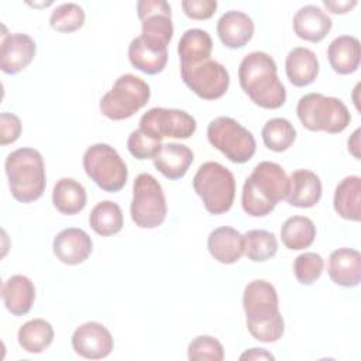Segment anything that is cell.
Listing matches in <instances>:
<instances>
[{
	"label": "cell",
	"mask_w": 361,
	"mask_h": 361,
	"mask_svg": "<svg viewBox=\"0 0 361 361\" xmlns=\"http://www.w3.org/2000/svg\"><path fill=\"white\" fill-rule=\"evenodd\" d=\"M243 307L250 334L261 343H275L285 331V322L279 312L275 286L264 279L247 283L243 293Z\"/></svg>",
	"instance_id": "1"
},
{
	"label": "cell",
	"mask_w": 361,
	"mask_h": 361,
	"mask_svg": "<svg viewBox=\"0 0 361 361\" xmlns=\"http://www.w3.org/2000/svg\"><path fill=\"white\" fill-rule=\"evenodd\" d=\"M238 82L244 93L262 109L275 110L286 102V89L278 78L276 63L262 51L250 52L241 59Z\"/></svg>",
	"instance_id": "2"
},
{
	"label": "cell",
	"mask_w": 361,
	"mask_h": 361,
	"mask_svg": "<svg viewBox=\"0 0 361 361\" xmlns=\"http://www.w3.org/2000/svg\"><path fill=\"white\" fill-rule=\"evenodd\" d=\"M288 186L289 178L279 164L271 161L257 164L243 186V210L252 217L268 216L286 197Z\"/></svg>",
	"instance_id": "3"
},
{
	"label": "cell",
	"mask_w": 361,
	"mask_h": 361,
	"mask_svg": "<svg viewBox=\"0 0 361 361\" xmlns=\"http://www.w3.org/2000/svg\"><path fill=\"white\" fill-rule=\"evenodd\" d=\"M8 188L13 197L21 203L38 200L47 186L44 158L39 151L28 147L7 155L4 162Z\"/></svg>",
	"instance_id": "4"
},
{
	"label": "cell",
	"mask_w": 361,
	"mask_h": 361,
	"mask_svg": "<svg viewBox=\"0 0 361 361\" xmlns=\"http://www.w3.org/2000/svg\"><path fill=\"white\" fill-rule=\"evenodd\" d=\"M296 114L306 130L324 131L329 134L344 131L351 121V114L340 99L316 92L307 93L299 99Z\"/></svg>",
	"instance_id": "5"
},
{
	"label": "cell",
	"mask_w": 361,
	"mask_h": 361,
	"mask_svg": "<svg viewBox=\"0 0 361 361\" xmlns=\"http://www.w3.org/2000/svg\"><path fill=\"white\" fill-rule=\"evenodd\" d=\"M192 185L210 214H223L231 209L235 197V179L231 171L221 164L213 161L202 164Z\"/></svg>",
	"instance_id": "6"
},
{
	"label": "cell",
	"mask_w": 361,
	"mask_h": 361,
	"mask_svg": "<svg viewBox=\"0 0 361 361\" xmlns=\"http://www.w3.org/2000/svg\"><path fill=\"white\" fill-rule=\"evenodd\" d=\"M149 85L141 78L126 73L117 78L113 87L100 99V113L109 120H126L140 111L149 100Z\"/></svg>",
	"instance_id": "7"
},
{
	"label": "cell",
	"mask_w": 361,
	"mask_h": 361,
	"mask_svg": "<svg viewBox=\"0 0 361 361\" xmlns=\"http://www.w3.org/2000/svg\"><path fill=\"white\" fill-rule=\"evenodd\" d=\"M86 175L104 192H118L124 188L128 169L116 148L97 142L90 145L82 158Z\"/></svg>",
	"instance_id": "8"
},
{
	"label": "cell",
	"mask_w": 361,
	"mask_h": 361,
	"mask_svg": "<svg viewBox=\"0 0 361 361\" xmlns=\"http://www.w3.org/2000/svg\"><path fill=\"white\" fill-rule=\"evenodd\" d=\"M206 134L212 147L234 164H245L255 154L257 142L252 133L233 117H216L209 123Z\"/></svg>",
	"instance_id": "9"
},
{
	"label": "cell",
	"mask_w": 361,
	"mask_h": 361,
	"mask_svg": "<svg viewBox=\"0 0 361 361\" xmlns=\"http://www.w3.org/2000/svg\"><path fill=\"white\" fill-rule=\"evenodd\" d=\"M130 213L140 228H157L165 221L168 213L165 193L151 173H140L134 179Z\"/></svg>",
	"instance_id": "10"
},
{
	"label": "cell",
	"mask_w": 361,
	"mask_h": 361,
	"mask_svg": "<svg viewBox=\"0 0 361 361\" xmlns=\"http://www.w3.org/2000/svg\"><path fill=\"white\" fill-rule=\"evenodd\" d=\"M196 120L179 109L152 107L140 118V130L148 137L162 141L164 138L186 140L196 131Z\"/></svg>",
	"instance_id": "11"
},
{
	"label": "cell",
	"mask_w": 361,
	"mask_h": 361,
	"mask_svg": "<svg viewBox=\"0 0 361 361\" xmlns=\"http://www.w3.org/2000/svg\"><path fill=\"white\" fill-rule=\"evenodd\" d=\"M183 83L200 99L216 100L226 94L230 86L228 71L220 62L209 58L193 65L180 66Z\"/></svg>",
	"instance_id": "12"
},
{
	"label": "cell",
	"mask_w": 361,
	"mask_h": 361,
	"mask_svg": "<svg viewBox=\"0 0 361 361\" xmlns=\"http://www.w3.org/2000/svg\"><path fill=\"white\" fill-rule=\"evenodd\" d=\"M137 14L141 21V34L144 42L168 49V44L173 37L172 11L165 0H140L137 3Z\"/></svg>",
	"instance_id": "13"
},
{
	"label": "cell",
	"mask_w": 361,
	"mask_h": 361,
	"mask_svg": "<svg viewBox=\"0 0 361 361\" xmlns=\"http://www.w3.org/2000/svg\"><path fill=\"white\" fill-rule=\"evenodd\" d=\"M71 341L75 353L87 360L106 358L114 348L111 333L99 322H86L76 327Z\"/></svg>",
	"instance_id": "14"
},
{
	"label": "cell",
	"mask_w": 361,
	"mask_h": 361,
	"mask_svg": "<svg viewBox=\"0 0 361 361\" xmlns=\"http://www.w3.org/2000/svg\"><path fill=\"white\" fill-rule=\"evenodd\" d=\"M35 51V41L28 34H4L0 51L1 71L7 75H17L32 62Z\"/></svg>",
	"instance_id": "15"
},
{
	"label": "cell",
	"mask_w": 361,
	"mask_h": 361,
	"mask_svg": "<svg viewBox=\"0 0 361 361\" xmlns=\"http://www.w3.org/2000/svg\"><path fill=\"white\" fill-rule=\"evenodd\" d=\"M52 250L61 262L66 265H79L90 257L93 241L85 230L69 227L61 230L55 235Z\"/></svg>",
	"instance_id": "16"
},
{
	"label": "cell",
	"mask_w": 361,
	"mask_h": 361,
	"mask_svg": "<svg viewBox=\"0 0 361 361\" xmlns=\"http://www.w3.org/2000/svg\"><path fill=\"white\" fill-rule=\"evenodd\" d=\"M254 21L244 11H226L217 21L216 31L221 44L230 49L245 47L254 35Z\"/></svg>",
	"instance_id": "17"
},
{
	"label": "cell",
	"mask_w": 361,
	"mask_h": 361,
	"mask_svg": "<svg viewBox=\"0 0 361 361\" xmlns=\"http://www.w3.org/2000/svg\"><path fill=\"white\" fill-rule=\"evenodd\" d=\"M333 21L330 16L319 6L307 4L300 7L293 16V31L295 34L309 42H320L330 32Z\"/></svg>",
	"instance_id": "18"
},
{
	"label": "cell",
	"mask_w": 361,
	"mask_h": 361,
	"mask_svg": "<svg viewBox=\"0 0 361 361\" xmlns=\"http://www.w3.org/2000/svg\"><path fill=\"white\" fill-rule=\"evenodd\" d=\"M286 202L290 206L309 209L322 199V180L317 173L309 169L293 171L289 176Z\"/></svg>",
	"instance_id": "19"
},
{
	"label": "cell",
	"mask_w": 361,
	"mask_h": 361,
	"mask_svg": "<svg viewBox=\"0 0 361 361\" xmlns=\"http://www.w3.org/2000/svg\"><path fill=\"white\" fill-rule=\"evenodd\" d=\"M207 250L220 264H235L244 255V235L228 226H221L210 231Z\"/></svg>",
	"instance_id": "20"
},
{
	"label": "cell",
	"mask_w": 361,
	"mask_h": 361,
	"mask_svg": "<svg viewBox=\"0 0 361 361\" xmlns=\"http://www.w3.org/2000/svg\"><path fill=\"white\" fill-rule=\"evenodd\" d=\"M330 279L343 288H354L361 281V254L354 248H337L329 257Z\"/></svg>",
	"instance_id": "21"
},
{
	"label": "cell",
	"mask_w": 361,
	"mask_h": 361,
	"mask_svg": "<svg viewBox=\"0 0 361 361\" xmlns=\"http://www.w3.org/2000/svg\"><path fill=\"white\" fill-rule=\"evenodd\" d=\"M154 166L166 179L175 180L186 175L193 162V152L189 147L179 142L162 144L152 158Z\"/></svg>",
	"instance_id": "22"
},
{
	"label": "cell",
	"mask_w": 361,
	"mask_h": 361,
	"mask_svg": "<svg viewBox=\"0 0 361 361\" xmlns=\"http://www.w3.org/2000/svg\"><path fill=\"white\" fill-rule=\"evenodd\" d=\"M1 298L13 316H25L35 300L34 282L25 275H13L3 283Z\"/></svg>",
	"instance_id": "23"
},
{
	"label": "cell",
	"mask_w": 361,
	"mask_h": 361,
	"mask_svg": "<svg viewBox=\"0 0 361 361\" xmlns=\"http://www.w3.org/2000/svg\"><path fill=\"white\" fill-rule=\"evenodd\" d=\"M285 72L293 86H307L313 83L319 75V59L312 49L295 47L286 55Z\"/></svg>",
	"instance_id": "24"
},
{
	"label": "cell",
	"mask_w": 361,
	"mask_h": 361,
	"mask_svg": "<svg viewBox=\"0 0 361 361\" xmlns=\"http://www.w3.org/2000/svg\"><path fill=\"white\" fill-rule=\"evenodd\" d=\"M327 59L333 71L338 75L354 73L361 59L360 39L353 35H338L327 48Z\"/></svg>",
	"instance_id": "25"
},
{
	"label": "cell",
	"mask_w": 361,
	"mask_h": 361,
	"mask_svg": "<svg viewBox=\"0 0 361 361\" xmlns=\"http://www.w3.org/2000/svg\"><path fill=\"white\" fill-rule=\"evenodd\" d=\"M333 206L336 213L350 221L361 219V178L357 175L345 176L336 186Z\"/></svg>",
	"instance_id": "26"
},
{
	"label": "cell",
	"mask_w": 361,
	"mask_h": 361,
	"mask_svg": "<svg viewBox=\"0 0 361 361\" xmlns=\"http://www.w3.org/2000/svg\"><path fill=\"white\" fill-rule=\"evenodd\" d=\"M86 202V189L72 178L59 179L52 189V204L62 214L73 216L80 213L85 209Z\"/></svg>",
	"instance_id": "27"
},
{
	"label": "cell",
	"mask_w": 361,
	"mask_h": 361,
	"mask_svg": "<svg viewBox=\"0 0 361 361\" xmlns=\"http://www.w3.org/2000/svg\"><path fill=\"white\" fill-rule=\"evenodd\" d=\"M213 51V39L210 34L200 28L186 30L178 42V55L180 66L193 65L209 59Z\"/></svg>",
	"instance_id": "28"
},
{
	"label": "cell",
	"mask_w": 361,
	"mask_h": 361,
	"mask_svg": "<svg viewBox=\"0 0 361 361\" xmlns=\"http://www.w3.org/2000/svg\"><path fill=\"white\" fill-rule=\"evenodd\" d=\"M128 59L135 69L147 75H157L166 66L168 49L155 48L135 37L128 45Z\"/></svg>",
	"instance_id": "29"
},
{
	"label": "cell",
	"mask_w": 361,
	"mask_h": 361,
	"mask_svg": "<svg viewBox=\"0 0 361 361\" xmlns=\"http://www.w3.org/2000/svg\"><path fill=\"white\" fill-rule=\"evenodd\" d=\"M55 331L49 322L45 319H32L25 322L17 333L20 347L31 354L45 351L54 341Z\"/></svg>",
	"instance_id": "30"
},
{
	"label": "cell",
	"mask_w": 361,
	"mask_h": 361,
	"mask_svg": "<svg viewBox=\"0 0 361 361\" xmlns=\"http://www.w3.org/2000/svg\"><path fill=\"white\" fill-rule=\"evenodd\" d=\"M89 224L90 228L102 237H110L120 233L124 226L121 207L111 200L99 202L89 214Z\"/></svg>",
	"instance_id": "31"
},
{
	"label": "cell",
	"mask_w": 361,
	"mask_h": 361,
	"mask_svg": "<svg viewBox=\"0 0 361 361\" xmlns=\"http://www.w3.org/2000/svg\"><path fill=\"white\" fill-rule=\"evenodd\" d=\"M281 238L288 250H305L310 247L316 238V226L306 216H292L282 224Z\"/></svg>",
	"instance_id": "32"
},
{
	"label": "cell",
	"mask_w": 361,
	"mask_h": 361,
	"mask_svg": "<svg viewBox=\"0 0 361 361\" xmlns=\"http://www.w3.org/2000/svg\"><path fill=\"white\" fill-rule=\"evenodd\" d=\"M261 137L268 149L274 152H283L295 142L296 130L289 120L275 117L264 124Z\"/></svg>",
	"instance_id": "33"
},
{
	"label": "cell",
	"mask_w": 361,
	"mask_h": 361,
	"mask_svg": "<svg viewBox=\"0 0 361 361\" xmlns=\"http://www.w3.org/2000/svg\"><path fill=\"white\" fill-rule=\"evenodd\" d=\"M244 235V255L254 262L271 259L278 251V241L274 233L267 230H250Z\"/></svg>",
	"instance_id": "34"
},
{
	"label": "cell",
	"mask_w": 361,
	"mask_h": 361,
	"mask_svg": "<svg viewBox=\"0 0 361 361\" xmlns=\"http://www.w3.org/2000/svg\"><path fill=\"white\" fill-rule=\"evenodd\" d=\"M85 10L76 3H63L54 8L49 16V25L58 32H73L85 24Z\"/></svg>",
	"instance_id": "35"
},
{
	"label": "cell",
	"mask_w": 361,
	"mask_h": 361,
	"mask_svg": "<svg viewBox=\"0 0 361 361\" xmlns=\"http://www.w3.org/2000/svg\"><path fill=\"white\" fill-rule=\"evenodd\" d=\"M324 268V261L320 254L317 252H303L298 255L293 261V274L299 283L302 285H312L314 283Z\"/></svg>",
	"instance_id": "36"
},
{
	"label": "cell",
	"mask_w": 361,
	"mask_h": 361,
	"mask_svg": "<svg viewBox=\"0 0 361 361\" xmlns=\"http://www.w3.org/2000/svg\"><path fill=\"white\" fill-rule=\"evenodd\" d=\"M188 358L209 360V361H221L224 358L223 344L213 336L202 334L195 337L188 345Z\"/></svg>",
	"instance_id": "37"
},
{
	"label": "cell",
	"mask_w": 361,
	"mask_h": 361,
	"mask_svg": "<svg viewBox=\"0 0 361 361\" xmlns=\"http://www.w3.org/2000/svg\"><path fill=\"white\" fill-rule=\"evenodd\" d=\"M162 142L157 141L147 134H144L140 128L131 131L127 140L128 152L137 159H152L154 155L161 148Z\"/></svg>",
	"instance_id": "38"
},
{
	"label": "cell",
	"mask_w": 361,
	"mask_h": 361,
	"mask_svg": "<svg viewBox=\"0 0 361 361\" xmlns=\"http://www.w3.org/2000/svg\"><path fill=\"white\" fill-rule=\"evenodd\" d=\"M186 17L192 20H209L217 8L216 0H183L180 3Z\"/></svg>",
	"instance_id": "39"
},
{
	"label": "cell",
	"mask_w": 361,
	"mask_h": 361,
	"mask_svg": "<svg viewBox=\"0 0 361 361\" xmlns=\"http://www.w3.org/2000/svg\"><path fill=\"white\" fill-rule=\"evenodd\" d=\"M21 120L18 116L4 111L0 114V142L1 145L13 144L21 135Z\"/></svg>",
	"instance_id": "40"
},
{
	"label": "cell",
	"mask_w": 361,
	"mask_h": 361,
	"mask_svg": "<svg viewBox=\"0 0 361 361\" xmlns=\"http://www.w3.org/2000/svg\"><path fill=\"white\" fill-rule=\"evenodd\" d=\"M323 4L333 14H345L351 11L358 3L357 0H323Z\"/></svg>",
	"instance_id": "41"
},
{
	"label": "cell",
	"mask_w": 361,
	"mask_h": 361,
	"mask_svg": "<svg viewBox=\"0 0 361 361\" xmlns=\"http://www.w3.org/2000/svg\"><path fill=\"white\" fill-rule=\"evenodd\" d=\"M240 360H275V357L265 348H250L240 355Z\"/></svg>",
	"instance_id": "42"
},
{
	"label": "cell",
	"mask_w": 361,
	"mask_h": 361,
	"mask_svg": "<svg viewBox=\"0 0 361 361\" xmlns=\"http://www.w3.org/2000/svg\"><path fill=\"white\" fill-rule=\"evenodd\" d=\"M360 133H361V130L360 128H357L353 134H351V137L348 138V141H347V145H348V152L355 158V159H360Z\"/></svg>",
	"instance_id": "43"
}]
</instances>
